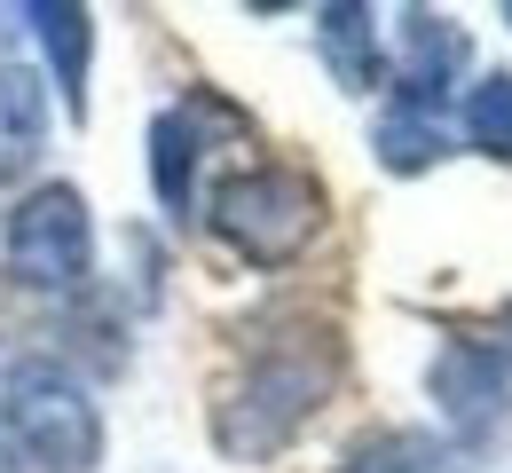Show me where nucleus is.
<instances>
[{
  "label": "nucleus",
  "mask_w": 512,
  "mask_h": 473,
  "mask_svg": "<svg viewBox=\"0 0 512 473\" xmlns=\"http://www.w3.org/2000/svg\"><path fill=\"white\" fill-rule=\"evenodd\" d=\"M213 229H221L245 261L276 269V261H292V253L323 229V190L308 174H292V166L229 174V182L213 190Z\"/></svg>",
  "instance_id": "nucleus-3"
},
{
  "label": "nucleus",
  "mask_w": 512,
  "mask_h": 473,
  "mask_svg": "<svg viewBox=\"0 0 512 473\" xmlns=\"http://www.w3.org/2000/svg\"><path fill=\"white\" fill-rule=\"evenodd\" d=\"M24 24H32V40H40V48H48V64H56L64 119H87V48H95L87 8H71V0H40V8H24Z\"/></svg>",
  "instance_id": "nucleus-7"
},
{
  "label": "nucleus",
  "mask_w": 512,
  "mask_h": 473,
  "mask_svg": "<svg viewBox=\"0 0 512 473\" xmlns=\"http://www.w3.org/2000/svg\"><path fill=\"white\" fill-rule=\"evenodd\" d=\"M331 387H339V347H331V339H308V332L268 339L253 363H245L237 395L221 403L213 442H221L229 458H268V450H284V442L316 418Z\"/></svg>",
  "instance_id": "nucleus-1"
},
{
  "label": "nucleus",
  "mask_w": 512,
  "mask_h": 473,
  "mask_svg": "<svg viewBox=\"0 0 512 473\" xmlns=\"http://www.w3.org/2000/svg\"><path fill=\"white\" fill-rule=\"evenodd\" d=\"M205 127H197V111H166L158 127H150V190L166 213H190V182H197V150Z\"/></svg>",
  "instance_id": "nucleus-11"
},
{
  "label": "nucleus",
  "mask_w": 512,
  "mask_h": 473,
  "mask_svg": "<svg viewBox=\"0 0 512 473\" xmlns=\"http://www.w3.org/2000/svg\"><path fill=\"white\" fill-rule=\"evenodd\" d=\"M371 150H379L386 174H426V166H442L449 158V135L434 111H379V127H371Z\"/></svg>",
  "instance_id": "nucleus-12"
},
{
  "label": "nucleus",
  "mask_w": 512,
  "mask_h": 473,
  "mask_svg": "<svg viewBox=\"0 0 512 473\" xmlns=\"http://www.w3.org/2000/svg\"><path fill=\"white\" fill-rule=\"evenodd\" d=\"M426 387H434L442 426L457 434V450H465V458L512 434V371H505V355H497V347L449 339L442 355H434V371H426Z\"/></svg>",
  "instance_id": "nucleus-5"
},
{
  "label": "nucleus",
  "mask_w": 512,
  "mask_h": 473,
  "mask_svg": "<svg viewBox=\"0 0 512 473\" xmlns=\"http://www.w3.org/2000/svg\"><path fill=\"white\" fill-rule=\"evenodd\" d=\"M505 355H512V308H505Z\"/></svg>",
  "instance_id": "nucleus-14"
},
{
  "label": "nucleus",
  "mask_w": 512,
  "mask_h": 473,
  "mask_svg": "<svg viewBox=\"0 0 512 473\" xmlns=\"http://www.w3.org/2000/svg\"><path fill=\"white\" fill-rule=\"evenodd\" d=\"M339 473H473V458L426 426H386V434H363L339 458Z\"/></svg>",
  "instance_id": "nucleus-8"
},
{
  "label": "nucleus",
  "mask_w": 512,
  "mask_h": 473,
  "mask_svg": "<svg viewBox=\"0 0 512 473\" xmlns=\"http://www.w3.org/2000/svg\"><path fill=\"white\" fill-rule=\"evenodd\" d=\"M371 24H379L371 8H323L316 16L323 64H331V79H339L347 95H371V87H379V32H371Z\"/></svg>",
  "instance_id": "nucleus-10"
},
{
  "label": "nucleus",
  "mask_w": 512,
  "mask_h": 473,
  "mask_svg": "<svg viewBox=\"0 0 512 473\" xmlns=\"http://www.w3.org/2000/svg\"><path fill=\"white\" fill-rule=\"evenodd\" d=\"M0 261L24 292H79L87 284V261H95V229H87V198L71 182H48L8 213L0 229Z\"/></svg>",
  "instance_id": "nucleus-4"
},
{
  "label": "nucleus",
  "mask_w": 512,
  "mask_h": 473,
  "mask_svg": "<svg viewBox=\"0 0 512 473\" xmlns=\"http://www.w3.org/2000/svg\"><path fill=\"white\" fill-rule=\"evenodd\" d=\"M0 434H8L16 466H40V473H95V458H103V418L87 403V387L64 363H40V355L8 363Z\"/></svg>",
  "instance_id": "nucleus-2"
},
{
  "label": "nucleus",
  "mask_w": 512,
  "mask_h": 473,
  "mask_svg": "<svg viewBox=\"0 0 512 473\" xmlns=\"http://www.w3.org/2000/svg\"><path fill=\"white\" fill-rule=\"evenodd\" d=\"M48 150V95L24 64H0V182Z\"/></svg>",
  "instance_id": "nucleus-9"
},
{
  "label": "nucleus",
  "mask_w": 512,
  "mask_h": 473,
  "mask_svg": "<svg viewBox=\"0 0 512 473\" xmlns=\"http://www.w3.org/2000/svg\"><path fill=\"white\" fill-rule=\"evenodd\" d=\"M505 24H512V8H505Z\"/></svg>",
  "instance_id": "nucleus-15"
},
{
  "label": "nucleus",
  "mask_w": 512,
  "mask_h": 473,
  "mask_svg": "<svg viewBox=\"0 0 512 473\" xmlns=\"http://www.w3.org/2000/svg\"><path fill=\"white\" fill-rule=\"evenodd\" d=\"M394 40H402V64H394V87H402V111H434L442 119V95L449 79L465 71V32L449 24V16H434V8H410L402 24H394Z\"/></svg>",
  "instance_id": "nucleus-6"
},
{
  "label": "nucleus",
  "mask_w": 512,
  "mask_h": 473,
  "mask_svg": "<svg viewBox=\"0 0 512 473\" xmlns=\"http://www.w3.org/2000/svg\"><path fill=\"white\" fill-rule=\"evenodd\" d=\"M465 142L512 158V71H489L481 87H465Z\"/></svg>",
  "instance_id": "nucleus-13"
}]
</instances>
